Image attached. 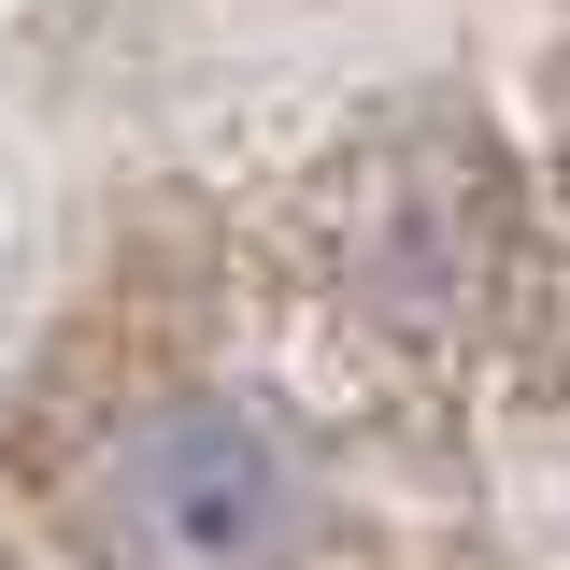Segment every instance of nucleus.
<instances>
[{
	"instance_id": "nucleus-1",
	"label": "nucleus",
	"mask_w": 570,
	"mask_h": 570,
	"mask_svg": "<svg viewBox=\"0 0 570 570\" xmlns=\"http://www.w3.org/2000/svg\"><path fill=\"white\" fill-rule=\"evenodd\" d=\"M100 499L157 570H272L299 528V471L243 400H157L100 456Z\"/></svg>"
}]
</instances>
